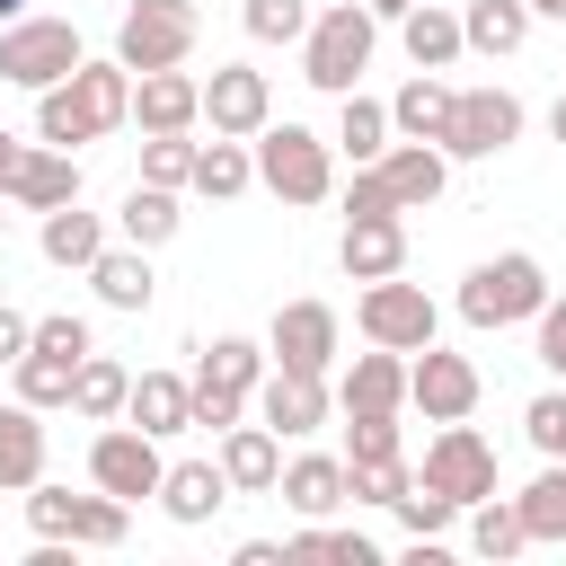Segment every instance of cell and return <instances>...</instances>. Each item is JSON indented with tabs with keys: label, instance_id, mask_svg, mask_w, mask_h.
Listing matches in <instances>:
<instances>
[{
	"label": "cell",
	"instance_id": "cell-1",
	"mask_svg": "<svg viewBox=\"0 0 566 566\" xmlns=\"http://www.w3.org/2000/svg\"><path fill=\"white\" fill-rule=\"evenodd\" d=\"M115 124H133V71L106 53V62H80L71 80L35 88V142L53 150H80V142H106Z\"/></svg>",
	"mask_w": 566,
	"mask_h": 566
},
{
	"label": "cell",
	"instance_id": "cell-2",
	"mask_svg": "<svg viewBox=\"0 0 566 566\" xmlns=\"http://www.w3.org/2000/svg\"><path fill=\"white\" fill-rule=\"evenodd\" d=\"M371 53H380V18H371L363 0H336V9H310V35H301V80H310V88H327V97H345V88H363V71H371Z\"/></svg>",
	"mask_w": 566,
	"mask_h": 566
},
{
	"label": "cell",
	"instance_id": "cell-3",
	"mask_svg": "<svg viewBox=\"0 0 566 566\" xmlns=\"http://www.w3.org/2000/svg\"><path fill=\"white\" fill-rule=\"evenodd\" d=\"M248 150H256V186H265L274 203L310 212V203L336 195V142H327V133H310V124H265Z\"/></svg>",
	"mask_w": 566,
	"mask_h": 566
},
{
	"label": "cell",
	"instance_id": "cell-4",
	"mask_svg": "<svg viewBox=\"0 0 566 566\" xmlns=\"http://www.w3.org/2000/svg\"><path fill=\"white\" fill-rule=\"evenodd\" d=\"M548 301V265L531 248H504V256H478L460 274V318L469 327H531Z\"/></svg>",
	"mask_w": 566,
	"mask_h": 566
},
{
	"label": "cell",
	"instance_id": "cell-5",
	"mask_svg": "<svg viewBox=\"0 0 566 566\" xmlns=\"http://www.w3.org/2000/svg\"><path fill=\"white\" fill-rule=\"evenodd\" d=\"M27 531L35 539H71V548H124V531H133V504L124 495H71V486H27Z\"/></svg>",
	"mask_w": 566,
	"mask_h": 566
},
{
	"label": "cell",
	"instance_id": "cell-6",
	"mask_svg": "<svg viewBox=\"0 0 566 566\" xmlns=\"http://www.w3.org/2000/svg\"><path fill=\"white\" fill-rule=\"evenodd\" d=\"M80 62H88V44H80V27H71V18H35V9H27V18H9V27H0V80H9V88H27V97H35V88H53V80H71Z\"/></svg>",
	"mask_w": 566,
	"mask_h": 566
},
{
	"label": "cell",
	"instance_id": "cell-7",
	"mask_svg": "<svg viewBox=\"0 0 566 566\" xmlns=\"http://www.w3.org/2000/svg\"><path fill=\"white\" fill-rule=\"evenodd\" d=\"M203 44V9L195 0H133L115 18V62L124 71H177Z\"/></svg>",
	"mask_w": 566,
	"mask_h": 566
},
{
	"label": "cell",
	"instance_id": "cell-8",
	"mask_svg": "<svg viewBox=\"0 0 566 566\" xmlns=\"http://www.w3.org/2000/svg\"><path fill=\"white\" fill-rule=\"evenodd\" d=\"M354 327H363V345L416 354V345H433V336H442V310L424 301V283H407V274H380V283H363V301H354Z\"/></svg>",
	"mask_w": 566,
	"mask_h": 566
},
{
	"label": "cell",
	"instance_id": "cell-9",
	"mask_svg": "<svg viewBox=\"0 0 566 566\" xmlns=\"http://www.w3.org/2000/svg\"><path fill=\"white\" fill-rule=\"evenodd\" d=\"M522 142V97L513 88H451V124H442V159H504Z\"/></svg>",
	"mask_w": 566,
	"mask_h": 566
},
{
	"label": "cell",
	"instance_id": "cell-10",
	"mask_svg": "<svg viewBox=\"0 0 566 566\" xmlns=\"http://www.w3.org/2000/svg\"><path fill=\"white\" fill-rule=\"evenodd\" d=\"M478 398H486L478 363H469V354H451L442 336L407 354V407H424V424H460V416H478Z\"/></svg>",
	"mask_w": 566,
	"mask_h": 566
},
{
	"label": "cell",
	"instance_id": "cell-11",
	"mask_svg": "<svg viewBox=\"0 0 566 566\" xmlns=\"http://www.w3.org/2000/svg\"><path fill=\"white\" fill-rule=\"evenodd\" d=\"M159 469H168V451H159V433H142V424H97V442H88V486H106V495H124V504H142V495H159Z\"/></svg>",
	"mask_w": 566,
	"mask_h": 566
},
{
	"label": "cell",
	"instance_id": "cell-12",
	"mask_svg": "<svg viewBox=\"0 0 566 566\" xmlns=\"http://www.w3.org/2000/svg\"><path fill=\"white\" fill-rule=\"evenodd\" d=\"M416 478H424V486H442V495L469 513L478 495H495V442L460 416V424H442V433L424 442V469H416Z\"/></svg>",
	"mask_w": 566,
	"mask_h": 566
},
{
	"label": "cell",
	"instance_id": "cell-13",
	"mask_svg": "<svg viewBox=\"0 0 566 566\" xmlns=\"http://www.w3.org/2000/svg\"><path fill=\"white\" fill-rule=\"evenodd\" d=\"M336 354H345V318L327 301H283L274 310L265 363H283V371H336Z\"/></svg>",
	"mask_w": 566,
	"mask_h": 566
},
{
	"label": "cell",
	"instance_id": "cell-14",
	"mask_svg": "<svg viewBox=\"0 0 566 566\" xmlns=\"http://www.w3.org/2000/svg\"><path fill=\"white\" fill-rule=\"evenodd\" d=\"M0 195H9V212H53V203H80V150L18 142V150L0 159Z\"/></svg>",
	"mask_w": 566,
	"mask_h": 566
},
{
	"label": "cell",
	"instance_id": "cell-15",
	"mask_svg": "<svg viewBox=\"0 0 566 566\" xmlns=\"http://www.w3.org/2000/svg\"><path fill=\"white\" fill-rule=\"evenodd\" d=\"M203 124L230 133V142H256V133L274 124L265 71H256V62H212V80H203Z\"/></svg>",
	"mask_w": 566,
	"mask_h": 566
},
{
	"label": "cell",
	"instance_id": "cell-16",
	"mask_svg": "<svg viewBox=\"0 0 566 566\" xmlns=\"http://www.w3.org/2000/svg\"><path fill=\"white\" fill-rule=\"evenodd\" d=\"M327 416H336L327 371H283V363H265V380H256V424H274L283 442H301V433H318Z\"/></svg>",
	"mask_w": 566,
	"mask_h": 566
},
{
	"label": "cell",
	"instance_id": "cell-17",
	"mask_svg": "<svg viewBox=\"0 0 566 566\" xmlns=\"http://www.w3.org/2000/svg\"><path fill=\"white\" fill-rule=\"evenodd\" d=\"M133 124L142 133H195L203 124V80L177 62V71H133Z\"/></svg>",
	"mask_w": 566,
	"mask_h": 566
},
{
	"label": "cell",
	"instance_id": "cell-18",
	"mask_svg": "<svg viewBox=\"0 0 566 566\" xmlns=\"http://www.w3.org/2000/svg\"><path fill=\"white\" fill-rule=\"evenodd\" d=\"M336 265H345L354 283L407 274V212H371V221H345V239H336Z\"/></svg>",
	"mask_w": 566,
	"mask_h": 566
},
{
	"label": "cell",
	"instance_id": "cell-19",
	"mask_svg": "<svg viewBox=\"0 0 566 566\" xmlns=\"http://www.w3.org/2000/svg\"><path fill=\"white\" fill-rule=\"evenodd\" d=\"M88 292H97L106 310L142 318V310H150V292H159V274H150V248H133V239H106V248L88 256Z\"/></svg>",
	"mask_w": 566,
	"mask_h": 566
},
{
	"label": "cell",
	"instance_id": "cell-20",
	"mask_svg": "<svg viewBox=\"0 0 566 566\" xmlns=\"http://www.w3.org/2000/svg\"><path fill=\"white\" fill-rule=\"evenodd\" d=\"M274 495H283L301 522H327V513L345 504V451H292V460L274 469Z\"/></svg>",
	"mask_w": 566,
	"mask_h": 566
},
{
	"label": "cell",
	"instance_id": "cell-21",
	"mask_svg": "<svg viewBox=\"0 0 566 566\" xmlns=\"http://www.w3.org/2000/svg\"><path fill=\"white\" fill-rule=\"evenodd\" d=\"M221 504H230L221 460H168V469H159V513H168L177 531H203Z\"/></svg>",
	"mask_w": 566,
	"mask_h": 566
},
{
	"label": "cell",
	"instance_id": "cell-22",
	"mask_svg": "<svg viewBox=\"0 0 566 566\" xmlns=\"http://www.w3.org/2000/svg\"><path fill=\"white\" fill-rule=\"evenodd\" d=\"M380 177H389V195H398V212H424V203H442V186H451V159H442V142H389L380 150Z\"/></svg>",
	"mask_w": 566,
	"mask_h": 566
},
{
	"label": "cell",
	"instance_id": "cell-23",
	"mask_svg": "<svg viewBox=\"0 0 566 566\" xmlns=\"http://www.w3.org/2000/svg\"><path fill=\"white\" fill-rule=\"evenodd\" d=\"M212 460H221L230 495H274V469H283V433H274V424H248V416H239V424L221 433V451H212Z\"/></svg>",
	"mask_w": 566,
	"mask_h": 566
},
{
	"label": "cell",
	"instance_id": "cell-24",
	"mask_svg": "<svg viewBox=\"0 0 566 566\" xmlns=\"http://www.w3.org/2000/svg\"><path fill=\"white\" fill-rule=\"evenodd\" d=\"M195 416V380L186 371H133V398H124V424H142V433H195L186 424Z\"/></svg>",
	"mask_w": 566,
	"mask_h": 566
},
{
	"label": "cell",
	"instance_id": "cell-25",
	"mask_svg": "<svg viewBox=\"0 0 566 566\" xmlns=\"http://www.w3.org/2000/svg\"><path fill=\"white\" fill-rule=\"evenodd\" d=\"M35 248H44V265H62V274H88V256L106 248V212L53 203V212H35Z\"/></svg>",
	"mask_w": 566,
	"mask_h": 566
},
{
	"label": "cell",
	"instance_id": "cell-26",
	"mask_svg": "<svg viewBox=\"0 0 566 566\" xmlns=\"http://www.w3.org/2000/svg\"><path fill=\"white\" fill-rule=\"evenodd\" d=\"M44 478V407L9 398L0 407V495H27Z\"/></svg>",
	"mask_w": 566,
	"mask_h": 566
},
{
	"label": "cell",
	"instance_id": "cell-27",
	"mask_svg": "<svg viewBox=\"0 0 566 566\" xmlns=\"http://www.w3.org/2000/svg\"><path fill=\"white\" fill-rule=\"evenodd\" d=\"M248 186H256V150H248V142H230V133L195 142V177H186V195H203V203H239Z\"/></svg>",
	"mask_w": 566,
	"mask_h": 566
},
{
	"label": "cell",
	"instance_id": "cell-28",
	"mask_svg": "<svg viewBox=\"0 0 566 566\" xmlns=\"http://www.w3.org/2000/svg\"><path fill=\"white\" fill-rule=\"evenodd\" d=\"M336 407H380V416H398V407H407V354H389V345L354 354L345 380H336Z\"/></svg>",
	"mask_w": 566,
	"mask_h": 566
},
{
	"label": "cell",
	"instance_id": "cell-29",
	"mask_svg": "<svg viewBox=\"0 0 566 566\" xmlns=\"http://www.w3.org/2000/svg\"><path fill=\"white\" fill-rule=\"evenodd\" d=\"M398 44H407V62L416 71H451L469 44H460V9H442V0H416L407 18H398Z\"/></svg>",
	"mask_w": 566,
	"mask_h": 566
},
{
	"label": "cell",
	"instance_id": "cell-30",
	"mask_svg": "<svg viewBox=\"0 0 566 566\" xmlns=\"http://www.w3.org/2000/svg\"><path fill=\"white\" fill-rule=\"evenodd\" d=\"M177 230H186L177 186H142V177H133V195L115 203V239H133V248H168Z\"/></svg>",
	"mask_w": 566,
	"mask_h": 566
},
{
	"label": "cell",
	"instance_id": "cell-31",
	"mask_svg": "<svg viewBox=\"0 0 566 566\" xmlns=\"http://www.w3.org/2000/svg\"><path fill=\"white\" fill-rule=\"evenodd\" d=\"M124 398H133V371H124L115 354H97V345H88V354H80V371H71V416H80V424H115V416H124Z\"/></svg>",
	"mask_w": 566,
	"mask_h": 566
},
{
	"label": "cell",
	"instance_id": "cell-32",
	"mask_svg": "<svg viewBox=\"0 0 566 566\" xmlns=\"http://www.w3.org/2000/svg\"><path fill=\"white\" fill-rule=\"evenodd\" d=\"M460 44L469 53H495V62L522 53L531 44V0H469L460 9Z\"/></svg>",
	"mask_w": 566,
	"mask_h": 566
},
{
	"label": "cell",
	"instance_id": "cell-33",
	"mask_svg": "<svg viewBox=\"0 0 566 566\" xmlns=\"http://www.w3.org/2000/svg\"><path fill=\"white\" fill-rule=\"evenodd\" d=\"M442 124H451V80H442V71H416V80L389 97V133H407V142H442Z\"/></svg>",
	"mask_w": 566,
	"mask_h": 566
},
{
	"label": "cell",
	"instance_id": "cell-34",
	"mask_svg": "<svg viewBox=\"0 0 566 566\" xmlns=\"http://www.w3.org/2000/svg\"><path fill=\"white\" fill-rule=\"evenodd\" d=\"M327 142H336V150H345V159L363 168V159H380V150L398 142V133H389V106H380V97L345 88V97H336V133H327Z\"/></svg>",
	"mask_w": 566,
	"mask_h": 566
},
{
	"label": "cell",
	"instance_id": "cell-35",
	"mask_svg": "<svg viewBox=\"0 0 566 566\" xmlns=\"http://www.w3.org/2000/svg\"><path fill=\"white\" fill-rule=\"evenodd\" d=\"M195 380L256 398V380H265V336H212V345H203V363H195Z\"/></svg>",
	"mask_w": 566,
	"mask_h": 566
},
{
	"label": "cell",
	"instance_id": "cell-36",
	"mask_svg": "<svg viewBox=\"0 0 566 566\" xmlns=\"http://www.w3.org/2000/svg\"><path fill=\"white\" fill-rule=\"evenodd\" d=\"M513 513H522L531 548H557V539H566V460H548V469L513 495Z\"/></svg>",
	"mask_w": 566,
	"mask_h": 566
},
{
	"label": "cell",
	"instance_id": "cell-37",
	"mask_svg": "<svg viewBox=\"0 0 566 566\" xmlns=\"http://www.w3.org/2000/svg\"><path fill=\"white\" fill-rule=\"evenodd\" d=\"M469 548H478V557H495V566L531 548V531H522L513 495H478V504H469Z\"/></svg>",
	"mask_w": 566,
	"mask_h": 566
},
{
	"label": "cell",
	"instance_id": "cell-38",
	"mask_svg": "<svg viewBox=\"0 0 566 566\" xmlns=\"http://www.w3.org/2000/svg\"><path fill=\"white\" fill-rule=\"evenodd\" d=\"M71 371H80V363H62V354H44V345H27V354L9 363L18 398H27V407H44V416H53V407H71Z\"/></svg>",
	"mask_w": 566,
	"mask_h": 566
},
{
	"label": "cell",
	"instance_id": "cell-39",
	"mask_svg": "<svg viewBox=\"0 0 566 566\" xmlns=\"http://www.w3.org/2000/svg\"><path fill=\"white\" fill-rule=\"evenodd\" d=\"M407 478H416V469H407V451H398V460H345V504L389 513V504L407 495Z\"/></svg>",
	"mask_w": 566,
	"mask_h": 566
},
{
	"label": "cell",
	"instance_id": "cell-40",
	"mask_svg": "<svg viewBox=\"0 0 566 566\" xmlns=\"http://www.w3.org/2000/svg\"><path fill=\"white\" fill-rule=\"evenodd\" d=\"M389 513L407 522V539H451V522H460V504H451L442 486H424V478H407V495H398Z\"/></svg>",
	"mask_w": 566,
	"mask_h": 566
},
{
	"label": "cell",
	"instance_id": "cell-41",
	"mask_svg": "<svg viewBox=\"0 0 566 566\" xmlns=\"http://www.w3.org/2000/svg\"><path fill=\"white\" fill-rule=\"evenodd\" d=\"M195 177V133H142V186H177Z\"/></svg>",
	"mask_w": 566,
	"mask_h": 566
},
{
	"label": "cell",
	"instance_id": "cell-42",
	"mask_svg": "<svg viewBox=\"0 0 566 566\" xmlns=\"http://www.w3.org/2000/svg\"><path fill=\"white\" fill-rule=\"evenodd\" d=\"M239 27H248L256 44H301V35H310V0H248Z\"/></svg>",
	"mask_w": 566,
	"mask_h": 566
},
{
	"label": "cell",
	"instance_id": "cell-43",
	"mask_svg": "<svg viewBox=\"0 0 566 566\" xmlns=\"http://www.w3.org/2000/svg\"><path fill=\"white\" fill-rule=\"evenodd\" d=\"M345 460H398V416L345 407Z\"/></svg>",
	"mask_w": 566,
	"mask_h": 566
},
{
	"label": "cell",
	"instance_id": "cell-44",
	"mask_svg": "<svg viewBox=\"0 0 566 566\" xmlns=\"http://www.w3.org/2000/svg\"><path fill=\"white\" fill-rule=\"evenodd\" d=\"M522 433H531L539 460H566V389H539V398L522 407Z\"/></svg>",
	"mask_w": 566,
	"mask_h": 566
},
{
	"label": "cell",
	"instance_id": "cell-45",
	"mask_svg": "<svg viewBox=\"0 0 566 566\" xmlns=\"http://www.w3.org/2000/svg\"><path fill=\"white\" fill-rule=\"evenodd\" d=\"M27 345H44V354H62V363H80V354H88L97 336H88V318H80V310H44V318L27 327Z\"/></svg>",
	"mask_w": 566,
	"mask_h": 566
},
{
	"label": "cell",
	"instance_id": "cell-46",
	"mask_svg": "<svg viewBox=\"0 0 566 566\" xmlns=\"http://www.w3.org/2000/svg\"><path fill=\"white\" fill-rule=\"evenodd\" d=\"M239 416H248V398H239V389H212V380H195V416H186L195 433H230Z\"/></svg>",
	"mask_w": 566,
	"mask_h": 566
},
{
	"label": "cell",
	"instance_id": "cell-47",
	"mask_svg": "<svg viewBox=\"0 0 566 566\" xmlns=\"http://www.w3.org/2000/svg\"><path fill=\"white\" fill-rule=\"evenodd\" d=\"M531 327H539V363H548V371H557V380H566V292H548V301H539V318H531Z\"/></svg>",
	"mask_w": 566,
	"mask_h": 566
},
{
	"label": "cell",
	"instance_id": "cell-48",
	"mask_svg": "<svg viewBox=\"0 0 566 566\" xmlns=\"http://www.w3.org/2000/svg\"><path fill=\"white\" fill-rule=\"evenodd\" d=\"M27 327H35V318H27V310H9V301H0V363H18V354H27Z\"/></svg>",
	"mask_w": 566,
	"mask_h": 566
},
{
	"label": "cell",
	"instance_id": "cell-49",
	"mask_svg": "<svg viewBox=\"0 0 566 566\" xmlns=\"http://www.w3.org/2000/svg\"><path fill=\"white\" fill-rule=\"evenodd\" d=\"M283 557H292V548H274V539H239V548H230V566H283Z\"/></svg>",
	"mask_w": 566,
	"mask_h": 566
},
{
	"label": "cell",
	"instance_id": "cell-50",
	"mask_svg": "<svg viewBox=\"0 0 566 566\" xmlns=\"http://www.w3.org/2000/svg\"><path fill=\"white\" fill-rule=\"evenodd\" d=\"M363 9H371V18H389V27H398V18H407V9H416V0H363Z\"/></svg>",
	"mask_w": 566,
	"mask_h": 566
},
{
	"label": "cell",
	"instance_id": "cell-51",
	"mask_svg": "<svg viewBox=\"0 0 566 566\" xmlns=\"http://www.w3.org/2000/svg\"><path fill=\"white\" fill-rule=\"evenodd\" d=\"M548 133H557V142H566V88H557V97H548Z\"/></svg>",
	"mask_w": 566,
	"mask_h": 566
},
{
	"label": "cell",
	"instance_id": "cell-52",
	"mask_svg": "<svg viewBox=\"0 0 566 566\" xmlns=\"http://www.w3.org/2000/svg\"><path fill=\"white\" fill-rule=\"evenodd\" d=\"M9 18H27V0H0V27H9Z\"/></svg>",
	"mask_w": 566,
	"mask_h": 566
},
{
	"label": "cell",
	"instance_id": "cell-53",
	"mask_svg": "<svg viewBox=\"0 0 566 566\" xmlns=\"http://www.w3.org/2000/svg\"><path fill=\"white\" fill-rule=\"evenodd\" d=\"M0 248H9V195H0Z\"/></svg>",
	"mask_w": 566,
	"mask_h": 566
},
{
	"label": "cell",
	"instance_id": "cell-54",
	"mask_svg": "<svg viewBox=\"0 0 566 566\" xmlns=\"http://www.w3.org/2000/svg\"><path fill=\"white\" fill-rule=\"evenodd\" d=\"M9 150H18V133H0V159H9Z\"/></svg>",
	"mask_w": 566,
	"mask_h": 566
}]
</instances>
